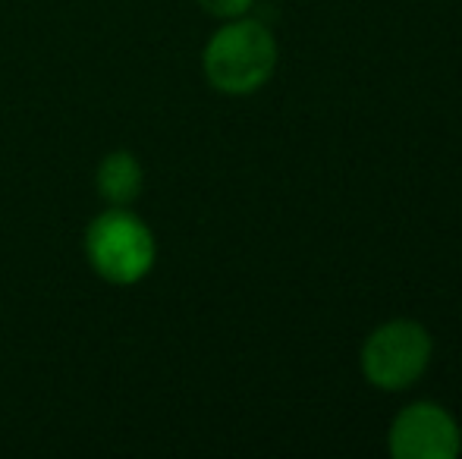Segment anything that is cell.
Returning a JSON list of instances; mask_svg holds the SVG:
<instances>
[{
	"mask_svg": "<svg viewBox=\"0 0 462 459\" xmlns=\"http://www.w3.org/2000/svg\"><path fill=\"white\" fill-rule=\"evenodd\" d=\"M205 76L224 95H252L274 76L277 41L264 23L252 16L224 19L205 44Z\"/></svg>",
	"mask_w": 462,
	"mask_h": 459,
	"instance_id": "6da1fadb",
	"label": "cell"
},
{
	"mask_svg": "<svg viewBox=\"0 0 462 459\" xmlns=\"http://www.w3.org/2000/svg\"><path fill=\"white\" fill-rule=\"evenodd\" d=\"M431 334L412 318H393L377 325L365 337L359 353V365L368 384L377 390H406L431 365Z\"/></svg>",
	"mask_w": 462,
	"mask_h": 459,
	"instance_id": "7a4b0ae2",
	"label": "cell"
},
{
	"mask_svg": "<svg viewBox=\"0 0 462 459\" xmlns=\"http://www.w3.org/2000/svg\"><path fill=\"white\" fill-rule=\"evenodd\" d=\"M86 252L92 268L104 280L116 283V287H129V283H139L154 268L158 245H154L152 230L133 211L110 208L97 215L88 227Z\"/></svg>",
	"mask_w": 462,
	"mask_h": 459,
	"instance_id": "3957f363",
	"label": "cell"
},
{
	"mask_svg": "<svg viewBox=\"0 0 462 459\" xmlns=\"http://www.w3.org/2000/svg\"><path fill=\"white\" fill-rule=\"evenodd\" d=\"M387 450L396 459H453L462 450V431L444 406L419 399L390 422Z\"/></svg>",
	"mask_w": 462,
	"mask_h": 459,
	"instance_id": "277c9868",
	"label": "cell"
},
{
	"mask_svg": "<svg viewBox=\"0 0 462 459\" xmlns=\"http://www.w3.org/2000/svg\"><path fill=\"white\" fill-rule=\"evenodd\" d=\"M142 164L135 154L114 151L97 167V192L107 198L114 208H129L142 192Z\"/></svg>",
	"mask_w": 462,
	"mask_h": 459,
	"instance_id": "5b68a950",
	"label": "cell"
},
{
	"mask_svg": "<svg viewBox=\"0 0 462 459\" xmlns=\"http://www.w3.org/2000/svg\"><path fill=\"white\" fill-rule=\"evenodd\" d=\"M252 4L255 0H199V6L205 13L217 19H236V16H249Z\"/></svg>",
	"mask_w": 462,
	"mask_h": 459,
	"instance_id": "8992f818",
	"label": "cell"
}]
</instances>
